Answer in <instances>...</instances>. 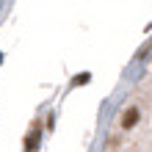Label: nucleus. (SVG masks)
<instances>
[{
  "label": "nucleus",
  "mask_w": 152,
  "mask_h": 152,
  "mask_svg": "<svg viewBox=\"0 0 152 152\" xmlns=\"http://www.w3.org/2000/svg\"><path fill=\"white\" fill-rule=\"evenodd\" d=\"M39 149V127H33L25 138V152H36Z\"/></svg>",
  "instance_id": "f03ea898"
},
{
  "label": "nucleus",
  "mask_w": 152,
  "mask_h": 152,
  "mask_svg": "<svg viewBox=\"0 0 152 152\" xmlns=\"http://www.w3.org/2000/svg\"><path fill=\"white\" fill-rule=\"evenodd\" d=\"M138 119H141V111L136 108V105H133V108H127V111L122 113V127H124V130L136 127V124H138Z\"/></svg>",
  "instance_id": "f257e3e1"
},
{
  "label": "nucleus",
  "mask_w": 152,
  "mask_h": 152,
  "mask_svg": "<svg viewBox=\"0 0 152 152\" xmlns=\"http://www.w3.org/2000/svg\"><path fill=\"white\" fill-rule=\"evenodd\" d=\"M80 83H88V72H83L80 77H75V80H72V86H80Z\"/></svg>",
  "instance_id": "7ed1b4c3"
}]
</instances>
